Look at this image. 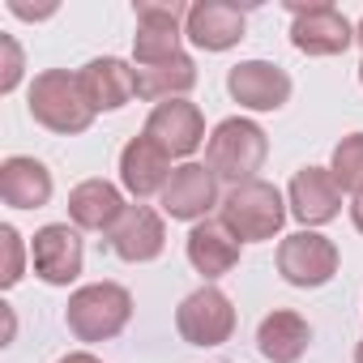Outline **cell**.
Here are the masks:
<instances>
[{"instance_id": "d4e9b609", "label": "cell", "mask_w": 363, "mask_h": 363, "mask_svg": "<svg viewBox=\"0 0 363 363\" xmlns=\"http://www.w3.org/2000/svg\"><path fill=\"white\" fill-rule=\"evenodd\" d=\"M0 52H5V73H0V94H13L18 90V82H22V48H18V39L13 35H0Z\"/></svg>"}, {"instance_id": "ba28073f", "label": "cell", "mask_w": 363, "mask_h": 363, "mask_svg": "<svg viewBox=\"0 0 363 363\" xmlns=\"http://www.w3.org/2000/svg\"><path fill=\"white\" fill-rule=\"evenodd\" d=\"M278 274L291 286H325L337 274V244L325 240L320 231H295L278 244Z\"/></svg>"}, {"instance_id": "7402d4cb", "label": "cell", "mask_w": 363, "mask_h": 363, "mask_svg": "<svg viewBox=\"0 0 363 363\" xmlns=\"http://www.w3.org/2000/svg\"><path fill=\"white\" fill-rule=\"evenodd\" d=\"M193 86H197V65H193V56H175V60H167V65L137 69V94H141V99H154V103L184 99Z\"/></svg>"}, {"instance_id": "f1b7e54d", "label": "cell", "mask_w": 363, "mask_h": 363, "mask_svg": "<svg viewBox=\"0 0 363 363\" xmlns=\"http://www.w3.org/2000/svg\"><path fill=\"white\" fill-rule=\"evenodd\" d=\"M354 363H363V342H359V346H354Z\"/></svg>"}, {"instance_id": "603a6c76", "label": "cell", "mask_w": 363, "mask_h": 363, "mask_svg": "<svg viewBox=\"0 0 363 363\" xmlns=\"http://www.w3.org/2000/svg\"><path fill=\"white\" fill-rule=\"evenodd\" d=\"M329 171L337 179V189L359 197L363 193V133H350L333 145V158H329Z\"/></svg>"}, {"instance_id": "5b68a950", "label": "cell", "mask_w": 363, "mask_h": 363, "mask_svg": "<svg viewBox=\"0 0 363 363\" xmlns=\"http://www.w3.org/2000/svg\"><path fill=\"white\" fill-rule=\"evenodd\" d=\"M133 13H137V35H133L137 69H154V65H167L175 56H184V48H179V39H184L179 26L189 18L184 5H150V0H141Z\"/></svg>"}, {"instance_id": "277c9868", "label": "cell", "mask_w": 363, "mask_h": 363, "mask_svg": "<svg viewBox=\"0 0 363 363\" xmlns=\"http://www.w3.org/2000/svg\"><path fill=\"white\" fill-rule=\"evenodd\" d=\"M133 316V295L120 282H90L69 295L65 325L77 342H107L116 337Z\"/></svg>"}, {"instance_id": "6da1fadb", "label": "cell", "mask_w": 363, "mask_h": 363, "mask_svg": "<svg viewBox=\"0 0 363 363\" xmlns=\"http://www.w3.org/2000/svg\"><path fill=\"white\" fill-rule=\"evenodd\" d=\"M286 214H291V206L282 201V193L269 179H244V184H231V193L223 197V227L240 244L274 240L282 231Z\"/></svg>"}, {"instance_id": "ac0fdd59", "label": "cell", "mask_w": 363, "mask_h": 363, "mask_svg": "<svg viewBox=\"0 0 363 363\" xmlns=\"http://www.w3.org/2000/svg\"><path fill=\"white\" fill-rule=\"evenodd\" d=\"M52 171L30 158V154H13L0 162V197L13 210H43L52 201Z\"/></svg>"}, {"instance_id": "5bb4252c", "label": "cell", "mask_w": 363, "mask_h": 363, "mask_svg": "<svg viewBox=\"0 0 363 363\" xmlns=\"http://www.w3.org/2000/svg\"><path fill=\"white\" fill-rule=\"evenodd\" d=\"M244 26H248V13L231 0H197V5H189V18H184V35L206 52L235 48L244 39Z\"/></svg>"}, {"instance_id": "8fae6325", "label": "cell", "mask_w": 363, "mask_h": 363, "mask_svg": "<svg viewBox=\"0 0 363 363\" xmlns=\"http://www.w3.org/2000/svg\"><path fill=\"white\" fill-rule=\"evenodd\" d=\"M218 206V175L206 162H179L162 189V210L179 223H201Z\"/></svg>"}, {"instance_id": "484cf974", "label": "cell", "mask_w": 363, "mask_h": 363, "mask_svg": "<svg viewBox=\"0 0 363 363\" xmlns=\"http://www.w3.org/2000/svg\"><path fill=\"white\" fill-rule=\"evenodd\" d=\"M350 223H354V231L363 235V193H359V197H350Z\"/></svg>"}, {"instance_id": "30bf717a", "label": "cell", "mask_w": 363, "mask_h": 363, "mask_svg": "<svg viewBox=\"0 0 363 363\" xmlns=\"http://www.w3.org/2000/svg\"><path fill=\"white\" fill-rule=\"evenodd\" d=\"M30 261H35V274L48 286H69L82 274V261H86L82 235L69 223H48L30 240Z\"/></svg>"}, {"instance_id": "9c48e42d", "label": "cell", "mask_w": 363, "mask_h": 363, "mask_svg": "<svg viewBox=\"0 0 363 363\" xmlns=\"http://www.w3.org/2000/svg\"><path fill=\"white\" fill-rule=\"evenodd\" d=\"M141 133H145L158 150H167L171 158H189V154H197L201 141H206V116H201V107L189 103V99H167V103H158V107L150 111V120H145Z\"/></svg>"}, {"instance_id": "f546056e", "label": "cell", "mask_w": 363, "mask_h": 363, "mask_svg": "<svg viewBox=\"0 0 363 363\" xmlns=\"http://www.w3.org/2000/svg\"><path fill=\"white\" fill-rule=\"evenodd\" d=\"M359 86H363V60H359Z\"/></svg>"}, {"instance_id": "9a60e30c", "label": "cell", "mask_w": 363, "mask_h": 363, "mask_svg": "<svg viewBox=\"0 0 363 363\" xmlns=\"http://www.w3.org/2000/svg\"><path fill=\"white\" fill-rule=\"evenodd\" d=\"M162 248H167V227L150 206H128L124 218L111 227V252L128 265H145L162 257Z\"/></svg>"}, {"instance_id": "4fadbf2b", "label": "cell", "mask_w": 363, "mask_h": 363, "mask_svg": "<svg viewBox=\"0 0 363 363\" xmlns=\"http://www.w3.org/2000/svg\"><path fill=\"white\" fill-rule=\"evenodd\" d=\"M286 206H291V214L308 231L333 223L342 214V189H337L333 171L329 167H303V171H295L291 189H286Z\"/></svg>"}, {"instance_id": "ffe728a7", "label": "cell", "mask_w": 363, "mask_h": 363, "mask_svg": "<svg viewBox=\"0 0 363 363\" xmlns=\"http://www.w3.org/2000/svg\"><path fill=\"white\" fill-rule=\"evenodd\" d=\"M124 193L116 184H107V179H82V184L69 193V218L73 227L82 231H107L124 218Z\"/></svg>"}, {"instance_id": "7c38bea8", "label": "cell", "mask_w": 363, "mask_h": 363, "mask_svg": "<svg viewBox=\"0 0 363 363\" xmlns=\"http://www.w3.org/2000/svg\"><path fill=\"white\" fill-rule=\"evenodd\" d=\"M227 94L248 111H278L291 99V77L269 60H240L227 73Z\"/></svg>"}, {"instance_id": "2e32d148", "label": "cell", "mask_w": 363, "mask_h": 363, "mask_svg": "<svg viewBox=\"0 0 363 363\" xmlns=\"http://www.w3.org/2000/svg\"><path fill=\"white\" fill-rule=\"evenodd\" d=\"M171 154L167 150H158L145 133L141 137H133L124 150H120V184L141 201V197H154V193H162L167 189V179H171Z\"/></svg>"}, {"instance_id": "cb8c5ba5", "label": "cell", "mask_w": 363, "mask_h": 363, "mask_svg": "<svg viewBox=\"0 0 363 363\" xmlns=\"http://www.w3.org/2000/svg\"><path fill=\"white\" fill-rule=\"evenodd\" d=\"M0 240H5V257H9L0 286L9 291V286H18V282H22V274H26V248H22V235H18L13 227H0Z\"/></svg>"}, {"instance_id": "d6986e66", "label": "cell", "mask_w": 363, "mask_h": 363, "mask_svg": "<svg viewBox=\"0 0 363 363\" xmlns=\"http://www.w3.org/2000/svg\"><path fill=\"white\" fill-rule=\"evenodd\" d=\"M77 77H82V90H86L94 111H120L137 94V69L120 56H99Z\"/></svg>"}, {"instance_id": "3957f363", "label": "cell", "mask_w": 363, "mask_h": 363, "mask_svg": "<svg viewBox=\"0 0 363 363\" xmlns=\"http://www.w3.org/2000/svg\"><path fill=\"white\" fill-rule=\"evenodd\" d=\"M30 116L60 133V137H73V133H86L90 120H94V107L82 90V77L69 73V69H48L35 77L30 86Z\"/></svg>"}, {"instance_id": "7a4b0ae2", "label": "cell", "mask_w": 363, "mask_h": 363, "mask_svg": "<svg viewBox=\"0 0 363 363\" xmlns=\"http://www.w3.org/2000/svg\"><path fill=\"white\" fill-rule=\"evenodd\" d=\"M265 154H269L265 128L244 116H227L223 124H214V133L206 141V167L218 179H231V184L257 179V171L265 167Z\"/></svg>"}, {"instance_id": "44dd1931", "label": "cell", "mask_w": 363, "mask_h": 363, "mask_svg": "<svg viewBox=\"0 0 363 363\" xmlns=\"http://www.w3.org/2000/svg\"><path fill=\"white\" fill-rule=\"evenodd\" d=\"M308 342H312V325L299 312H291V308L269 312L261 320V329H257V346H261V354L269 363H299Z\"/></svg>"}, {"instance_id": "4316f807", "label": "cell", "mask_w": 363, "mask_h": 363, "mask_svg": "<svg viewBox=\"0 0 363 363\" xmlns=\"http://www.w3.org/2000/svg\"><path fill=\"white\" fill-rule=\"evenodd\" d=\"M56 363H103V359L90 354V350H73V354H65V359H56Z\"/></svg>"}, {"instance_id": "52a82bcc", "label": "cell", "mask_w": 363, "mask_h": 363, "mask_svg": "<svg viewBox=\"0 0 363 363\" xmlns=\"http://www.w3.org/2000/svg\"><path fill=\"white\" fill-rule=\"evenodd\" d=\"M291 9V43L303 56H342L354 43V26L325 0L316 5H286Z\"/></svg>"}, {"instance_id": "8992f818", "label": "cell", "mask_w": 363, "mask_h": 363, "mask_svg": "<svg viewBox=\"0 0 363 363\" xmlns=\"http://www.w3.org/2000/svg\"><path fill=\"white\" fill-rule=\"evenodd\" d=\"M175 329L189 346H223L235 333V308L218 286H201L175 308Z\"/></svg>"}, {"instance_id": "83f0119b", "label": "cell", "mask_w": 363, "mask_h": 363, "mask_svg": "<svg viewBox=\"0 0 363 363\" xmlns=\"http://www.w3.org/2000/svg\"><path fill=\"white\" fill-rule=\"evenodd\" d=\"M354 39H359V48H363V22H359V26H354Z\"/></svg>"}, {"instance_id": "e0dca14e", "label": "cell", "mask_w": 363, "mask_h": 363, "mask_svg": "<svg viewBox=\"0 0 363 363\" xmlns=\"http://www.w3.org/2000/svg\"><path fill=\"white\" fill-rule=\"evenodd\" d=\"M184 252H189V265H193L206 282H214V278H223V274H231V269L240 265V240L223 227V218H201V223H193Z\"/></svg>"}]
</instances>
